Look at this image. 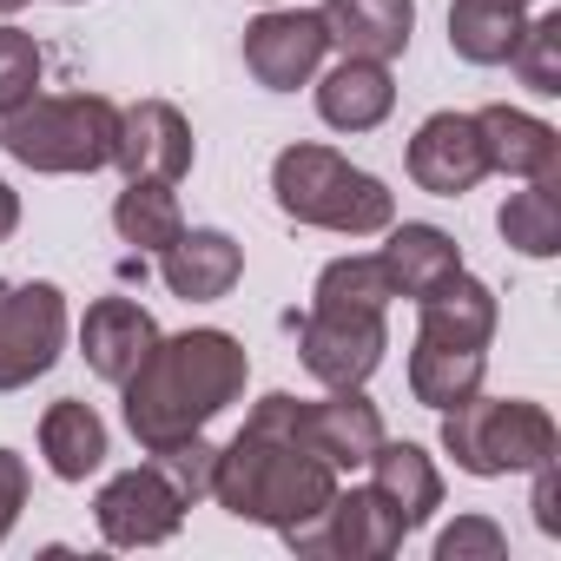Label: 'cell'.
<instances>
[{
	"label": "cell",
	"instance_id": "ac0fdd59",
	"mask_svg": "<svg viewBox=\"0 0 561 561\" xmlns=\"http://www.w3.org/2000/svg\"><path fill=\"white\" fill-rule=\"evenodd\" d=\"M416 337H430V344H456V351H489V337H495V291L482 285V277H469V271H456L449 285H436L430 298H416Z\"/></svg>",
	"mask_w": 561,
	"mask_h": 561
},
{
	"label": "cell",
	"instance_id": "7402d4cb",
	"mask_svg": "<svg viewBox=\"0 0 561 561\" xmlns=\"http://www.w3.org/2000/svg\"><path fill=\"white\" fill-rule=\"evenodd\" d=\"M522 27H528V8H515V0H456L449 8V54L469 67H508Z\"/></svg>",
	"mask_w": 561,
	"mask_h": 561
},
{
	"label": "cell",
	"instance_id": "1f68e13d",
	"mask_svg": "<svg viewBox=\"0 0 561 561\" xmlns=\"http://www.w3.org/2000/svg\"><path fill=\"white\" fill-rule=\"evenodd\" d=\"M27 489H34V476H27V456L0 449V541H8V528L21 522V508H27Z\"/></svg>",
	"mask_w": 561,
	"mask_h": 561
},
{
	"label": "cell",
	"instance_id": "3957f363",
	"mask_svg": "<svg viewBox=\"0 0 561 561\" xmlns=\"http://www.w3.org/2000/svg\"><path fill=\"white\" fill-rule=\"evenodd\" d=\"M271 198L291 225L337 231V238H377L397 225V198L377 172L351 165L331 146H285L271 159Z\"/></svg>",
	"mask_w": 561,
	"mask_h": 561
},
{
	"label": "cell",
	"instance_id": "9a60e30c",
	"mask_svg": "<svg viewBox=\"0 0 561 561\" xmlns=\"http://www.w3.org/2000/svg\"><path fill=\"white\" fill-rule=\"evenodd\" d=\"M324 34L351 60H403L416 34V0H324Z\"/></svg>",
	"mask_w": 561,
	"mask_h": 561
},
{
	"label": "cell",
	"instance_id": "44dd1931",
	"mask_svg": "<svg viewBox=\"0 0 561 561\" xmlns=\"http://www.w3.org/2000/svg\"><path fill=\"white\" fill-rule=\"evenodd\" d=\"M377 257H383V277L397 298H430L436 285H449L462 271V244L443 225H390V244Z\"/></svg>",
	"mask_w": 561,
	"mask_h": 561
},
{
	"label": "cell",
	"instance_id": "30bf717a",
	"mask_svg": "<svg viewBox=\"0 0 561 561\" xmlns=\"http://www.w3.org/2000/svg\"><path fill=\"white\" fill-rule=\"evenodd\" d=\"M331 54V34H324V14L311 8H271L244 27V67L264 93H298L305 80H318Z\"/></svg>",
	"mask_w": 561,
	"mask_h": 561
},
{
	"label": "cell",
	"instance_id": "f1b7e54d",
	"mask_svg": "<svg viewBox=\"0 0 561 561\" xmlns=\"http://www.w3.org/2000/svg\"><path fill=\"white\" fill-rule=\"evenodd\" d=\"M152 462H159V476L185 495V502H205L211 495V469H218V443H205V430L198 436H185V443H165V449H146Z\"/></svg>",
	"mask_w": 561,
	"mask_h": 561
},
{
	"label": "cell",
	"instance_id": "9c48e42d",
	"mask_svg": "<svg viewBox=\"0 0 561 561\" xmlns=\"http://www.w3.org/2000/svg\"><path fill=\"white\" fill-rule=\"evenodd\" d=\"M185 508H192V502L159 476L152 456H146L139 469H119V476L93 495L100 541H113V548H159V541H172L179 522H185Z\"/></svg>",
	"mask_w": 561,
	"mask_h": 561
},
{
	"label": "cell",
	"instance_id": "4dcf8cb0",
	"mask_svg": "<svg viewBox=\"0 0 561 561\" xmlns=\"http://www.w3.org/2000/svg\"><path fill=\"white\" fill-rule=\"evenodd\" d=\"M502 554H508V535L489 515H456L436 535V561H502Z\"/></svg>",
	"mask_w": 561,
	"mask_h": 561
},
{
	"label": "cell",
	"instance_id": "484cf974",
	"mask_svg": "<svg viewBox=\"0 0 561 561\" xmlns=\"http://www.w3.org/2000/svg\"><path fill=\"white\" fill-rule=\"evenodd\" d=\"M113 231L139 251H165L179 244L185 231V211H179V192L159 185V179H126V192L113 198Z\"/></svg>",
	"mask_w": 561,
	"mask_h": 561
},
{
	"label": "cell",
	"instance_id": "836d02e7",
	"mask_svg": "<svg viewBox=\"0 0 561 561\" xmlns=\"http://www.w3.org/2000/svg\"><path fill=\"white\" fill-rule=\"evenodd\" d=\"M14 225H21V192H14L8 179H0V244L14 238Z\"/></svg>",
	"mask_w": 561,
	"mask_h": 561
},
{
	"label": "cell",
	"instance_id": "603a6c76",
	"mask_svg": "<svg viewBox=\"0 0 561 561\" xmlns=\"http://www.w3.org/2000/svg\"><path fill=\"white\" fill-rule=\"evenodd\" d=\"M41 456H47V469H54L60 482H87V476L106 462V423H100V410L80 403V397L54 403V410L41 416Z\"/></svg>",
	"mask_w": 561,
	"mask_h": 561
},
{
	"label": "cell",
	"instance_id": "5b68a950",
	"mask_svg": "<svg viewBox=\"0 0 561 561\" xmlns=\"http://www.w3.org/2000/svg\"><path fill=\"white\" fill-rule=\"evenodd\" d=\"M443 449L456 456L462 476H528L541 462H554L561 430L541 403L528 397H462L456 410H443Z\"/></svg>",
	"mask_w": 561,
	"mask_h": 561
},
{
	"label": "cell",
	"instance_id": "ffe728a7",
	"mask_svg": "<svg viewBox=\"0 0 561 561\" xmlns=\"http://www.w3.org/2000/svg\"><path fill=\"white\" fill-rule=\"evenodd\" d=\"M364 469H370V489L397 508L403 528H423V522L443 508V469H436V456H430L423 443H390V436H383Z\"/></svg>",
	"mask_w": 561,
	"mask_h": 561
},
{
	"label": "cell",
	"instance_id": "8d00e7d4",
	"mask_svg": "<svg viewBox=\"0 0 561 561\" xmlns=\"http://www.w3.org/2000/svg\"><path fill=\"white\" fill-rule=\"evenodd\" d=\"M67 8H80V0H67Z\"/></svg>",
	"mask_w": 561,
	"mask_h": 561
},
{
	"label": "cell",
	"instance_id": "5bb4252c",
	"mask_svg": "<svg viewBox=\"0 0 561 561\" xmlns=\"http://www.w3.org/2000/svg\"><path fill=\"white\" fill-rule=\"evenodd\" d=\"M159 277H165V291L185 298V305H218L244 277V251H238L231 231L198 225V231H179V244L159 251Z\"/></svg>",
	"mask_w": 561,
	"mask_h": 561
},
{
	"label": "cell",
	"instance_id": "52a82bcc",
	"mask_svg": "<svg viewBox=\"0 0 561 561\" xmlns=\"http://www.w3.org/2000/svg\"><path fill=\"white\" fill-rule=\"evenodd\" d=\"M291 541V554H324V561H383V554H397L403 548V522H397V508L377 495V489H344L337 482V495L311 515V522H298V528H277Z\"/></svg>",
	"mask_w": 561,
	"mask_h": 561
},
{
	"label": "cell",
	"instance_id": "277c9868",
	"mask_svg": "<svg viewBox=\"0 0 561 561\" xmlns=\"http://www.w3.org/2000/svg\"><path fill=\"white\" fill-rule=\"evenodd\" d=\"M0 152L54 179L100 172L119 152V106L106 93H34L0 126Z\"/></svg>",
	"mask_w": 561,
	"mask_h": 561
},
{
	"label": "cell",
	"instance_id": "e575fe53",
	"mask_svg": "<svg viewBox=\"0 0 561 561\" xmlns=\"http://www.w3.org/2000/svg\"><path fill=\"white\" fill-rule=\"evenodd\" d=\"M27 8V0H0V14H21Z\"/></svg>",
	"mask_w": 561,
	"mask_h": 561
},
{
	"label": "cell",
	"instance_id": "f546056e",
	"mask_svg": "<svg viewBox=\"0 0 561 561\" xmlns=\"http://www.w3.org/2000/svg\"><path fill=\"white\" fill-rule=\"evenodd\" d=\"M41 93V47L27 27H0V119Z\"/></svg>",
	"mask_w": 561,
	"mask_h": 561
},
{
	"label": "cell",
	"instance_id": "d590c367",
	"mask_svg": "<svg viewBox=\"0 0 561 561\" xmlns=\"http://www.w3.org/2000/svg\"><path fill=\"white\" fill-rule=\"evenodd\" d=\"M515 8H535V0H515Z\"/></svg>",
	"mask_w": 561,
	"mask_h": 561
},
{
	"label": "cell",
	"instance_id": "d6a6232c",
	"mask_svg": "<svg viewBox=\"0 0 561 561\" xmlns=\"http://www.w3.org/2000/svg\"><path fill=\"white\" fill-rule=\"evenodd\" d=\"M528 476H535V528L541 535H561V476H554V462H541Z\"/></svg>",
	"mask_w": 561,
	"mask_h": 561
},
{
	"label": "cell",
	"instance_id": "83f0119b",
	"mask_svg": "<svg viewBox=\"0 0 561 561\" xmlns=\"http://www.w3.org/2000/svg\"><path fill=\"white\" fill-rule=\"evenodd\" d=\"M508 67L522 73L528 93L554 100V93H561V14H535V21L522 27V41H515Z\"/></svg>",
	"mask_w": 561,
	"mask_h": 561
},
{
	"label": "cell",
	"instance_id": "6da1fadb",
	"mask_svg": "<svg viewBox=\"0 0 561 561\" xmlns=\"http://www.w3.org/2000/svg\"><path fill=\"white\" fill-rule=\"evenodd\" d=\"M298 397L291 390H271L264 403H251L244 430L218 449L211 469V502L238 522H264V528H298L311 522L331 495H337V469L324 456L305 449L298 436Z\"/></svg>",
	"mask_w": 561,
	"mask_h": 561
},
{
	"label": "cell",
	"instance_id": "7c38bea8",
	"mask_svg": "<svg viewBox=\"0 0 561 561\" xmlns=\"http://www.w3.org/2000/svg\"><path fill=\"white\" fill-rule=\"evenodd\" d=\"M192 152H198L192 146V126H185V113L172 100H139V106L119 113V152H113V165L126 179L179 185L192 172Z\"/></svg>",
	"mask_w": 561,
	"mask_h": 561
},
{
	"label": "cell",
	"instance_id": "ba28073f",
	"mask_svg": "<svg viewBox=\"0 0 561 561\" xmlns=\"http://www.w3.org/2000/svg\"><path fill=\"white\" fill-rule=\"evenodd\" d=\"M390 351V324L383 311H305L298 318V364L324 383V390H364L377 377Z\"/></svg>",
	"mask_w": 561,
	"mask_h": 561
},
{
	"label": "cell",
	"instance_id": "4fadbf2b",
	"mask_svg": "<svg viewBox=\"0 0 561 561\" xmlns=\"http://www.w3.org/2000/svg\"><path fill=\"white\" fill-rule=\"evenodd\" d=\"M298 436L311 456H324L337 476L364 469L383 443V410L364 397V390H331L324 403H305L298 410Z\"/></svg>",
	"mask_w": 561,
	"mask_h": 561
},
{
	"label": "cell",
	"instance_id": "d6986e66",
	"mask_svg": "<svg viewBox=\"0 0 561 561\" xmlns=\"http://www.w3.org/2000/svg\"><path fill=\"white\" fill-rule=\"evenodd\" d=\"M390 106H397V80H390V67L383 60H337L324 80H318V113H324V126H337V133H377L383 119H390Z\"/></svg>",
	"mask_w": 561,
	"mask_h": 561
},
{
	"label": "cell",
	"instance_id": "e0dca14e",
	"mask_svg": "<svg viewBox=\"0 0 561 561\" xmlns=\"http://www.w3.org/2000/svg\"><path fill=\"white\" fill-rule=\"evenodd\" d=\"M476 133H482V152H489V172H508V179H548L561 165V133L522 106H482L476 113Z\"/></svg>",
	"mask_w": 561,
	"mask_h": 561
},
{
	"label": "cell",
	"instance_id": "8fae6325",
	"mask_svg": "<svg viewBox=\"0 0 561 561\" xmlns=\"http://www.w3.org/2000/svg\"><path fill=\"white\" fill-rule=\"evenodd\" d=\"M410 179L436 198H462L489 179V152L476 133V113H430L410 139Z\"/></svg>",
	"mask_w": 561,
	"mask_h": 561
},
{
	"label": "cell",
	"instance_id": "cb8c5ba5",
	"mask_svg": "<svg viewBox=\"0 0 561 561\" xmlns=\"http://www.w3.org/2000/svg\"><path fill=\"white\" fill-rule=\"evenodd\" d=\"M482 370H489V351H456V344H430V337L410 344V397L423 410H456L462 397L482 390Z\"/></svg>",
	"mask_w": 561,
	"mask_h": 561
},
{
	"label": "cell",
	"instance_id": "d4e9b609",
	"mask_svg": "<svg viewBox=\"0 0 561 561\" xmlns=\"http://www.w3.org/2000/svg\"><path fill=\"white\" fill-rule=\"evenodd\" d=\"M495 231H502V244H515L522 257H554V251H561V185H554V172H548V179H522V192L502 198Z\"/></svg>",
	"mask_w": 561,
	"mask_h": 561
},
{
	"label": "cell",
	"instance_id": "4316f807",
	"mask_svg": "<svg viewBox=\"0 0 561 561\" xmlns=\"http://www.w3.org/2000/svg\"><path fill=\"white\" fill-rule=\"evenodd\" d=\"M390 277H383V257L377 251H351V257H331L318 271V291L311 305L318 311H390Z\"/></svg>",
	"mask_w": 561,
	"mask_h": 561
},
{
	"label": "cell",
	"instance_id": "8992f818",
	"mask_svg": "<svg viewBox=\"0 0 561 561\" xmlns=\"http://www.w3.org/2000/svg\"><path fill=\"white\" fill-rule=\"evenodd\" d=\"M67 351V291L47 277L0 291V397L27 390L34 377H47Z\"/></svg>",
	"mask_w": 561,
	"mask_h": 561
},
{
	"label": "cell",
	"instance_id": "2e32d148",
	"mask_svg": "<svg viewBox=\"0 0 561 561\" xmlns=\"http://www.w3.org/2000/svg\"><path fill=\"white\" fill-rule=\"evenodd\" d=\"M152 344H159V324H152V311H146V305H133V298H100V305H87L80 351H87L93 377L126 383V377L146 364V351H152Z\"/></svg>",
	"mask_w": 561,
	"mask_h": 561
},
{
	"label": "cell",
	"instance_id": "7a4b0ae2",
	"mask_svg": "<svg viewBox=\"0 0 561 561\" xmlns=\"http://www.w3.org/2000/svg\"><path fill=\"white\" fill-rule=\"evenodd\" d=\"M251 383V357L231 331H179L146 351V364L119 383L126 390V430L139 449H165L198 436L211 416H225Z\"/></svg>",
	"mask_w": 561,
	"mask_h": 561
}]
</instances>
